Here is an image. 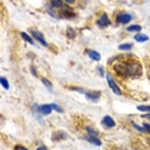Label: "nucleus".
I'll list each match as a JSON object with an SVG mask.
<instances>
[{"label": "nucleus", "mask_w": 150, "mask_h": 150, "mask_svg": "<svg viewBox=\"0 0 150 150\" xmlns=\"http://www.w3.org/2000/svg\"><path fill=\"white\" fill-rule=\"evenodd\" d=\"M115 71L120 76H139L142 73V69L139 62H123L115 66Z\"/></svg>", "instance_id": "1"}, {"label": "nucleus", "mask_w": 150, "mask_h": 150, "mask_svg": "<svg viewBox=\"0 0 150 150\" xmlns=\"http://www.w3.org/2000/svg\"><path fill=\"white\" fill-rule=\"evenodd\" d=\"M78 92H82L86 95V97L89 100V101H92V102H96V101H98L100 97H101V92L100 91H84V89H79L78 88L76 89Z\"/></svg>", "instance_id": "2"}, {"label": "nucleus", "mask_w": 150, "mask_h": 150, "mask_svg": "<svg viewBox=\"0 0 150 150\" xmlns=\"http://www.w3.org/2000/svg\"><path fill=\"white\" fill-rule=\"evenodd\" d=\"M105 76H106V80H108V83H109V87L111 88V91L115 93V95H118V96H122V91L120 88L117 86V83L114 82V79L110 76V74H105Z\"/></svg>", "instance_id": "3"}, {"label": "nucleus", "mask_w": 150, "mask_h": 150, "mask_svg": "<svg viewBox=\"0 0 150 150\" xmlns=\"http://www.w3.org/2000/svg\"><path fill=\"white\" fill-rule=\"evenodd\" d=\"M132 21V16L129 13H120L117 16V22L120 25H127Z\"/></svg>", "instance_id": "4"}, {"label": "nucleus", "mask_w": 150, "mask_h": 150, "mask_svg": "<svg viewBox=\"0 0 150 150\" xmlns=\"http://www.w3.org/2000/svg\"><path fill=\"white\" fill-rule=\"evenodd\" d=\"M31 35H33L34 39H36L42 45L48 47V43L45 42V39H44V36H43L42 33H39V31H36V30H33V31H31Z\"/></svg>", "instance_id": "5"}, {"label": "nucleus", "mask_w": 150, "mask_h": 150, "mask_svg": "<svg viewBox=\"0 0 150 150\" xmlns=\"http://www.w3.org/2000/svg\"><path fill=\"white\" fill-rule=\"evenodd\" d=\"M109 25H110V20H109V17L105 13L101 14V17L97 20V26L101 27V29H104V27H108Z\"/></svg>", "instance_id": "6"}, {"label": "nucleus", "mask_w": 150, "mask_h": 150, "mask_svg": "<svg viewBox=\"0 0 150 150\" xmlns=\"http://www.w3.org/2000/svg\"><path fill=\"white\" fill-rule=\"evenodd\" d=\"M102 124H104L105 127H108V128L115 127V122H114V119H112L110 115H105L104 119H102Z\"/></svg>", "instance_id": "7"}, {"label": "nucleus", "mask_w": 150, "mask_h": 150, "mask_svg": "<svg viewBox=\"0 0 150 150\" xmlns=\"http://www.w3.org/2000/svg\"><path fill=\"white\" fill-rule=\"evenodd\" d=\"M53 141H60V140H66L67 139V133L62 132V131H57L53 133Z\"/></svg>", "instance_id": "8"}, {"label": "nucleus", "mask_w": 150, "mask_h": 150, "mask_svg": "<svg viewBox=\"0 0 150 150\" xmlns=\"http://www.w3.org/2000/svg\"><path fill=\"white\" fill-rule=\"evenodd\" d=\"M86 53L89 56V58H92V60H95V61H100V60H101V54H100L98 52L93 51V49H87Z\"/></svg>", "instance_id": "9"}, {"label": "nucleus", "mask_w": 150, "mask_h": 150, "mask_svg": "<svg viewBox=\"0 0 150 150\" xmlns=\"http://www.w3.org/2000/svg\"><path fill=\"white\" fill-rule=\"evenodd\" d=\"M40 112H42V115H49L52 112V106L51 104H44L40 106Z\"/></svg>", "instance_id": "10"}, {"label": "nucleus", "mask_w": 150, "mask_h": 150, "mask_svg": "<svg viewBox=\"0 0 150 150\" xmlns=\"http://www.w3.org/2000/svg\"><path fill=\"white\" fill-rule=\"evenodd\" d=\"M86 140H87V141H89L91 144H93V145H96V146H101L102 145V142L100 141L97 137H89V136H87Z\"/></svg>", "instance_id": "11"}, {"label": "nucleus", "mask_w": 150, "mask_h": 150, "mask_svg": "<svg viewBox=\"0 0 150 150\" xmlns=\"http://www.w3.org/2000/svg\"><path fill=\"white\" fill-rule=\"evenodd\" d=\"M86 131H87V133H88V136H89V137H98V132L95 129V128H92V127H87V128H86Z\"/></svg>", "instance_id": "12"}, {"label": "nucleus", "mask_w": 150, "mask_h": 150, "mask_svg": "<svg viewBox=\"0 0 150 150\" xmlns=\"http://www.w3.org/2000/svg\"><path fill=\"white\" fill-rule=\"evenodd\" d=\"M21 36H22V39L25 40V42L29 43V44H34V39L27 33H23V31H22V33H21Z\"/></svg>", "instance_id": "13"}, {"label": "nucleus", "mask_w": 150, "mask_h": 150, "mask_svg": "<svg viewBox=\"0 0 150 150\" xmlns=\"http://www.w3.org/2000/svg\"><path fill=\"white\" fill-rule=\"evenodd\" d=\"M127 31H129V33H140L141 31V26L140 25H131V26H128L127 27Z\"/></svg>", "instance_id": "14"}, {"label": "nucleus", "mask_w": 150, "mask_h": 150, "mask_svg": "<svg viewBox=\"0 0 150 150\" xmlns=\"http://www.w3.org/2000/svg\"><path fill=\"white\" fill-rule=\"evenodd\" d=\"M135 40L136 42H140V43H144V42H148L149 38L146 35H142V34H137V35H135Z\"/></svg>", "instance_id": "15"}, {"label": "nucleus", "mask_w": 150, "mask_h": 150, "mask_svg": "<svg viewBox=\"0 0 150 150\" xmlns=\"http://www.w3.org/2000/svg\"><path fill=\"white\" fill-rule=\"evenodd\" d=\"M62 0H51V5L53 8H62Z\"/></svg>", "instance_id": "16"}, {"label": "nucleus", "mask_w": 150, "mask_h": 150, "mask_svg": "<svg viewBox=\"0 0 150 150\" xmlns=\"http://www.w3.org/2000/svg\"><path fill=\"white\" fill-rule=\"evenodd\" d=\"M132 49V44L131 43H126V44L119 45V51H131Z\"/></svg>", "instance_id": "17"}, {"label": "nucleus", "mask_w": 150, "mask_h": 150, "mask_svg": "<svg viewBox=\"0 0 150 150\" xmlns=\"http://www.w3.org/2000/svg\"><path fill=\"white\" fill-rule=\"evenodd\" d=\"M42 82H43V84H44L47 88H48V91H51V92H52V89H53V88H52V83L49 82L47 78H42Z\"/></svg>", "instance_id": "18"}, {"label": "nucleus", "mask_w": 150, "mask_h": 150, "mask_svg": "<svg viewBox=\"0 0 150 150\" xmlns=\"http://www.w3.org/2000/svg\"><path fill=\"white\" fill-rule=\"evenodd\" d=\"M0 84L4 87V89H9V83H8V80L5 79V78L0 76Z\"/></svg>", "instance_id": "19"}, {"label": "nucleus", "mask_w": 150, "mask_h": 150, "mask_svg": "<svg viewBox=\"0 0 150 150\" xmlns=\"http://www.w3.org/2000/svg\"><path fill=\"white\" fill-rule=\"evenodd\" d=\"M137 110L150 112V106H149V105H139V106H137Z\"/></svg>", "instance_id": "20"}, {"label": "nucleus", "mask_w": 150, "mask_h": 150, "mask_svg": "<svg viewBox=\"0 0 150 150\" xmlns=\"http://www.w3.org/2000/svg\"><path fill=\"white\" fill-rule=\"evenodd\" d=\"M51 106H52V110H56V111H58V112H62V111H64L57 104H51Z\"/></svg>", "instance_id": "21"}, {"label": "nucleus", "mask_w": 150, "mask_h": 150, "mask_svg": "<svg viewBox=\"0 0 150 150\" xmlns=\"http://www.w3.org/2000/svg\"><path fill=\"white\" fill-rule=\"evenodd\" d=\"M142 128H144V132H148V133H150V124H149V123H144Z\"/></svg>", "instance_id": "22"}, {"label": "nucleus", "mask_w": 150, "mask_h": 150, "mask_svg": "<svg viewBox=\"0 0 150 150\" xmlns=\"http://www.w3.org/2000/svg\"><path fill=\"white\" fill-rule=\"evenodd\" d=\"M67 35H69V38H75V31L73 30V29H67Z\"/></svg>", "instance_id": "23"}, {"label": "nucleus", "mask_w": 150, "mask_h": 150, "mask_svg": "<svg viewBox=\"0 0 150 150\" xmlns=\"http://www.w3.org/2000/svg\"><path fill=\"white\" fill-rule=\"evenodd\" d=\"M132 126L135 127V129H137V131H140V132H144V128L142 127H140L137 123H135V122H132Z\"/></svg>", "instance_id": "24"}, {"label": "nucleus", "mask_w": 150, "mask_h": 150, "mask_svg": "<svg viewBox=\"0 0 150 150\" xmlns=\"http://www.w3.org/2000/svg\"><path fill=\"white\" fill-rule=\"evenodd\" d=\"M13 150H29V149L25 148V146H22V145H16Z\"/></svg>", "instance_id": "25"}, {"label": "nucleus", "mask_w": 150, "mask_h": 150, "mask_svg": "<svg viewBox=\"0 0 150 150\" xmlns=\"http://www.w3.org/2000/svg\"><path fill=\"white\" fill-rule=\"evenodd\" d=\"M98 71H100V74H101V76H105V73H104V67H102V66H100V67H98Z\"/></svg>", "instance_id": "26"}, {"label": "nucleus", "mask_w": 150, "mask_h": 150, "mask_svg": "<svg viewBox=\"0 0 150 150\" xmlns=\"http://www.w3.org/2000/svg\"><path fill=\"white\" fill-rule=\"evenodd\" d=\"M64 1H65V3H67V4H70V5H71V4H74V3H75V0H64Z\"/></svg>", "instance_id": "27"}, {"label": "nucleus", "mask_w": 150, "mask_h": 150, "mask_svg": "<svg viewBox=\"0 0 150 150\" xmlns=\"http://www.w3.org/2000/svg\"><path fill=\"white\" fill-rule=\"evenodd\" d=\"M30 70H31V73L34 74V76H38V75H36V70H35V69H34V67H31Z\"/></svg>", "instance_id": "28"}, {"label": "nucleus", "mask_w": 150, "mask_h": 150, "mask_svg": "<svg viewBox=\"0 0 150 150\" xmlns=\"http://www.w3.org/2000/svg\"><path fill=\"white\" fill-rule=\"evenodd\" d=\"M36 150H47V148H45V146H39Z\"/></svg>", "instance_id": "29"}, {"label": "nucleus", "mask_w": 150, "mask_h": 150, "mask_svg": "<svg viewBox=\"0 0 150 150\" xmlns=\"http://www.w3.org/2000/svg\"><path fill=\"white\" fill-rule=\"evenodd\" d=\"M144 117H146V118H149V119H150V112H148V114L144 115Z\"/></svg>", "instance_id": "30"}, {"label": "nucleus", "mask_w": 150, "mask_h": 150, "mask_svg": "<svg viewBox=\"0 0 150 150\" xmlns=\"http://www.w3.org/2000/svg\"><path fill=\"white\" fill-rule=\"evenodd\" d=\"M148 142H149V144H150V139H148Z\"/></svg>", "instance_id": "31"}]
</instances>
